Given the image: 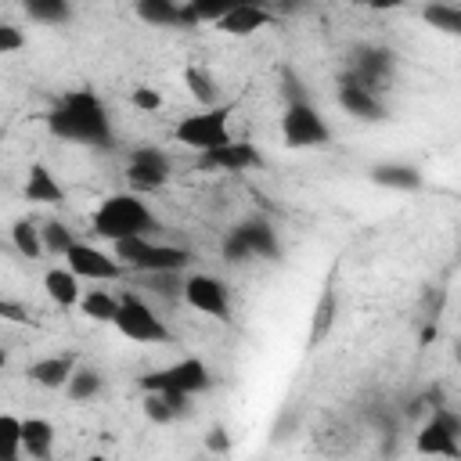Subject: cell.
Instances as JSON below:
<instances>
[{
	"instance_id": "cell-1",
	"label": "cell",
	"mask_w": 461,
	"mask_h": 461,
	"mask_svg": "<svg viewBox=\"0 0 461 461\" xmlns=\"http://www.w3.org/2000/svg\"><path fill=\"white\" fill-rule=\"evenodd\" d=\"M47 126H50V133H58L65 140H79V144H94V148H104L112 140L108 112L94 90L65 94L58 101V108L47 115Z\"/></svg>"
},
{
	"instance_id": "cell-2",
	"label": "cell",
	"mask_w": 461,
	"mask_h": 461,
	"mask_svg": "<svg viewBox=\"0 0 461 461\" xmlns=\"http://www.w3.org/2000/svg\"><path fill=\"white\" fill-rule=\"evenodd\" d=\"M94 230L119 245V241H130V238H151L158 230V220L151 212V205L133 194V191H122V194H108L97 212H94Z\"/></svg>"
},
{
	"instance_id": "cell-3",
	"label": "cell",
	"mask_w": 461,
	"mask_h": 461,
	"mask_svg": "<svg viewBox=\"0 0 461 461\" xmlns=\"http://www.w3.org/2000/svg\"><path fill=\"white\" fill-rule=\"evenodd\" d=\"M115 259L140 274H180L184 267H191L194 256L184 245H158L151 238H130L115 245Z\"/></svg>"
},
{
	"instance_id": "cell-4",
	"label": "cell",
	"mask_w": 461,
	"mask_h": 461,
	"mask_svg": "<svg viewBox=\"0 0 461 461\" xmlns=\"http://www.w3.org/2000/svg\"><path fill=\"white\" fill-rule=\"evenodd\" d=\"M173 137H176V144H184L198 155H209V151L230 144V108L220 104V108H202L198 115H184L173 126Z\"/></svg>"
},
{
	"instance_id": "cell-5",
	"label": "cell",
	"mask_w": 461,
	"mask_h": 461,
	"mask_svg": "<svg viewBox=\"0 0 461 461\" xmlns=\"http://www.w3.org/2000/svg\"><path fill=\"white\" fill-rule=\"evenodd\" d=\"M209 385H212V375H209L205 360H198V357H184V360L140 378L144 393H184V396H194V393H205Z\"/></svg>"
},
{
	"instance_id": "cell-6",
	"label": "cell",
	"mask_w": 461,
	"mask_h": 461,
	"mask_svg": "<svg viewBox=\"0 0 461 461\" xmlns=\"http://www.w3.org/2000/svg\"><path fill=\"white\" fill-rule=\"evenodd\" d=\"M281 137H285L288 148H324V144H331V130H328L324 115L310 101H299V104L285 108Z\"/></svg>"
},
{
	"instance_id": "cell-7",
	"label": "cell",
	"mask_w": 461,
	"mask_h": 461,
	"mask_svg": "<svg viewBox=\"0 0 461 461\" xmlns=\"http://www.w3.org/2000/svg\"><path fill=\"white\" fill-rule=\"evenodd\" d=\"M115 331L133 339V342H144V346L169 342V328L162 324V317L140 295H133V292L122 295V306H119V317H115Z\"/></svg>"
},
{
	"instance_id": "cell-8",
	"label": "cell",
	"mask_w": 461,
	"mask_h": 461,
	"mask_svg": "<svg viewBox=\"0 0 461 461\" xmlns=\"http://www.w3.org/2000/svg\"><path fill=\"white\" fill-rule=\"evenodd\" d=\"M414 450L421 457H461V418L447 407L432 411V418L414 436Z\"/></svg>"
},
{
	"instance_id": "cell-9",
	"label": "cell",
	"mask_w": 461,
	"mask_h": 461,
	"mask_svg": "<svg viewBox=\"0 0 461 461\" xmlns=\"http://www.w3.org/2000/svg\"><path fill=\"white\" fill-rule=\"evenodd\" d=\"M184 303L198 313H209V317L230 313V292L216 274H191L184 281Z\"/></svg>"
},
{
	"instance_id": "cell-10",
	"label": "cell",
	"mask_w": 461,
	"mask_h": 461,
	"mask_svg": "<svg viewBox=\"0 0 461 461\" xmlns=\"http://www.w3.org/2000/svg\"><path fill=\"white\" fill-rule=\"evenodd\" d=\"M65 263H68V270L83 281H119L122 277V263L115 259V256H108L104 249H97V245H86V241H76V249L65 256Z\"/></svg>"
},
{
	"instance_id": "cell-11",
	"label": "cell",
	"mask_w": 461,
	"mask_h": 461,
	"mask_svg": "<svg viewBox=\"0 0 461 461\" xmlns=\"http://www.w3.org/2000/svg\"><path fill=\"white\" fill-rule=\"evenodd\" d=\"M169 173H173V166L162 148H137L126 166V180L133 191H158L169 180Z\"/></svg>"
},
{
	"instance_id": "cell-12",
	"label": "cell",
	"mask_w": 461,
	"mask_h": 461,
	"mask_svg": "<svg viewBox=\"0 0 461 461\" xmlns=\"http://www.w3.org/2000/svg\"><path fill=\"white\" fill-rule=\"evenodd\" d=\"M393 65H396L393 61V50H385V47H360L357 50V61H353V72L346 79H353L364 90H382L385 79L393 76Z\"/></svg>"
},
{
	"instance_id": "cell-13",
	"label": "cell",
	"mask_w": 461,
	"mask_h": 461,
	"mask_svg": "<svg viewBox=\"0 0 461 461\" xmlns=\"http://www.w3.org/2000/svg\"><path fill=\"white\" fill-rule=\"evenodd\" d=\"M198 166H202V169L241 173V169H256V166H263V155H259L252 144H245V140H230V144H223V148H216V151L202 155V158H198Z\"/></svg>"
},
{
	"instance_id": "cell-14",
	"label": "cell",
	"mask_w": 461,
	"mask_h": 461,
	"mask_svg": "<svg viewBox=\"0 0 461 461\" xmlns=\"http://www.w3.org/2000/svg\"><path fill=\"white\" fill-rule=\"evenodd\" d=\"M76 371H79V367H76V357H72V353H58V357L32 360L25 375H29V382H36V385H43V389H65Z\"/></svg>"
},
{
	"instance_id": "cell-15",
	"label": "cell",
	"mask_w": 461,
	"mask_h": 461,
	"mask_svg": "<svg viewBox=\"0 0 461 461\" xmlns=\"http://www.w3.org/2000/svg\"><path fill=\"white\" fill-rule=\"evenodd\" d=\"M263 25H270V11L259 4H230V11L216 22V29L227 36H252Z\"/></svg>"
},
{
	"instance_id": "cell-16",
	"label": "cell",
	"mask_w": 461,
	"mask_h": 461,
	"mask_svg": "<svg viewBox=\"0 0 461 461\" xmlns=\"http://www.w3.org/2000/svg\"><path fill=\"white\" fill-rule=\"evenodd\" d=\"M339 104H342L349 115L367 119V122H371V119H385V104L378 101V94L357 86L353 79H342V83H339Z\"/></svg>"
},
{
	"instance_id": "cell-17",
	"label": "cell",
	"mask_w": 461,
	"mask_h": 461,
	"mask_svg": "<svg viewBox=\"0 0 461 461\" xmlns=\"http://www.w3.org/2000/svg\"><path fill=\"white\" fill-rule=\"evenodd\" d=\"M25 202H36V205H58L65 202V187L54 180V173L36 162L29 166V180H25Z\"/></svg>"
},
{
	"instance_id": "cell-18",
	"label": "cell",
	"mask_w": 461,
	"mask_h": 461,
	"mask_svg": "<svg viewBox=\"0 0 461 461\" xmlns=\"http://www.w3.org/2000/svg\"><path fill=\"white\" fill-rule=\"evenodd\" d=\"M22 450L36 461H47L54 450V425L47 418H22Z\"/></svg>"
},
{
	"instance_id": "cell-19",
	"label": "cell",
	"mask_w": 461,
	"mask_h": 461,
	"mask_svg": "<svg viewBox=\"0 0 461 461\" xmlns=\"http://www.w3.org/2000/svg\"><path fill=\"white\" fill-rule=\"evenodd\" d=\"M371 180L382 187H393V191H418L421 187V173L407 162H378V166H371Z\"/></svg>"
},
{
	"instance_id": "cell-20",
	"label": "cell",
	"mask_w": 461,
	"mask_h": 461,
	"mask_svg": "<svg viewBox=\"0 0 461 461\" xmlns=\"http://www.w3.org/2000/svg\"><path fill=\"white\" fill-rule=\"evenodd\" d=\"M43 288L47 295L58 303V306H79L83 292H79V277L68 270V267H50L43 274Z\"/></svg>"
},
{
	"instance_id": "cell-21",
	"label": "cell",
	"mask_w": 461,
	"mask_h": 461,
	"mask_svg": "<svg viewBox=\"0 0 461 461\" xmlns=\"http://www.w3.org/2000/svg\"><path fill=\"white\" fill-rule=\"evenodd\" d=\"M119 306H122V295H112V292H104V288H90V292L79 299V310H83V317H90V321H101V324H115V317H119Z\"/></svg>"
},
{
	"instance_id": "cell-22",
	"label": "cell",
	"mask_w": 461,
	"mask_h": 461,
	"mask_svg": "<svg viewBox=\"0 0 461 461\" xmlns=\"http://www.w3.org/2000/svg\"><path fill=\"white\" fill-rule=\"evenodd\" d=\"M335 313H339V295H335V288L328 285L324 292H321V299H317V306H313V321H310V346H317V342H324L328 339V331L335 328Z\"/></svg>"
},
{
	"instance_id": "cell-23",
	"label": "cell",
	"mask_w": 461,
	"mask_h": 461,
	"mask_svg": "<svg viewBox=\"0 0 461 461\" xmlns=\"http://www.w3.org/2000/svg\"><path fill=\"white\" fill-rule=\"evenodd\" d=\"M238 230L249 241L252 256H259V259H274L277 256V238H274V227L267 220H245V223H238Z\"/></svg>"
},
{
	"instance_id": "cell-24",
	"label": "cell",
	"mask_w": 461,
	"mask_h": 461,
	"mask_svg": "<svg viewBox=\"0 0 461 461\" xmlns=\"http://www.w3.org/2000/svg\"><path fill=\"white\" fill-rule=\"evenodd\" d=\"M184 83H187L191 97H194L202 108H220V90H216V79H212L205 68L191 65V68L184 72Z\"/></svg>"
},
{
	"instance_id": "cell-25",
	"label": "cell",
	"mask_w": 461,
	"mask_h": 461,
	"mask_svg": "<svg viewBox=\"0 0 461 461\" xmlns=\"http://www.w3.org/2000/svg\"><path fill=\"white\" fill-rule=\"evenodd\" d=\"M137 18H144L151 25H184V7L173 0H140Z\"/></svg>"
},
{
	"instance_id": "cell-26",
	"label": "cell",
	"mask_w": 461,
	"mask_h": 461,
	"mask_svg": "<svg viewBox=\"0 0 461 461\" xmlns=\"http://www.w3.org/2000/svg\"><path fill=\"white\" fill-rule=\"evenodd\" d=\"M421 18L447 36H461V7H454V4H429V7H421Z\"/></svg>"
},
{
	"instance_id": "cell-27",
	"label": "cell",
	"mask_w": 461,
	"mask_h": 461,
	"mask_svg": "<svg viewBox=\"0 0 461 461\" xmlns=\"http://www.w3.org/2000/svg\"><path fill=\"white\" fill-rule=\"evenodd\" d=\"M11 245H14L25 259H40V256H43V234H40V227H32L29 220H18V223L11 227Z\"/></svg>"
},
{
	"instance_id": "cell-28",
	"label": "cell",
	"mask_w": 461,
	"mask_h": 461,
	"mask_svg": "<svg viewBox=\"0 0 461 461\" xmlns=\"http://www.w3.org/2000/svg\"><path fill=\"white\" fill-rule=\"evenodd\" d=\"M25 11H29V18L47 22V25H65L72 18V7L65 0H29Z\"/></svg>"
},
{
	"instance_id": "cell-29",
	"label": "cell",
	"mask_w": 461,
	"mask_h": 461,
	"mask_svg": "<svg viewBox=\"0 0 461 461\" xmlns=\"http://www.w3.org/2000/svg\"><path fill=\"white\" fill-rule=\"evenodd\" d=\"M40 234H43V252H50V256H68V252L76 249L72 230H68L65 223H58V220L43 223V227H40Z\"/></svg>"
},
{
	"instance_id": "cell-30",
	"label": "cell",
	"mask_w": 461,
	"mask_h": 461,
	"mask_svg": "<svg viewBox=\"0 0 461 461\" xmlns=\"http://www.w3.org/2000/svg\"><path fill=\"white\" fill-rule=\"evenodd\" d=\"M65 393H68V400H76V403L94 400V396L101 393V375H97L94 367H79V371L72 375V382L65 385Z\"/></svg>"
},
{
	"instance_id": "cell-31",
	"label": "cell",
	"mask_w": 461,
	"mask_h": 461,
	"mask_svg": "<svg viewBox=\"0 0 461 461\" xmlns=\"http://www.w3.org/2000/svg\"><path fill=\"white\" fill-rule=\"evenodd\" d=\"M0 439H4V457L0 461H22V418L0 414Z\"/></svg>"
},
{
	"instance_id": "cell-32",
	"label": "cell",
	"mask_w": 461,
	"mask_h": 461,
	"mask_svg": "<svg viewBox=\"0 0 461 461\" xmlns=\"http://www.w3.org/2000/svg\"><path fill=\"white\" fill-rule=\"evenodd\" d=\"M144 285L162 295V299H184V281L180 274H144Z\"/></svg>"
},
{
	"instance_id": "cell-33",
	"label": "cell",
	"mask_w": 461,
	"mask_h": 461,
	"mask_svg": "<svg viewBox=\"0 0 461 461\" xmlns=\"http://www.w3.org/2000/svg\"><path fill=\"white\" fill-rule=\"evenodd\" d=\"M144 414H148V421H155V425L176 421V411L169 407V400H166L162 393H144Z\"/></svg>"
},
{
	"instance_id": "cell-34",
	"label": "cell",
	"mask_w": 461,
	"mask_h": 461,
	"mask_svg": "<svg viewBox=\"0 0 461 461\" xmlns=\"http://www.w3.org/2000/svg\"><path fill=\"white\" fill-rule=\"evenodd\" d=\"M223 259H227V263H245V259H252V249H249V241L241 238L238 227L223 238Z\"/></svg>"
},
{
	"instance_id": "cell-35",
	"label": "cell",
	"mask_w": 461,
	"mask_h": 461,
	"mask_svg": "<svg viewBox=\"0 0 461 461\" xmlns=\"http://www.w3.org/2000/svg\"><path fill=\"white\" fill-rule=\"evenodd\" d=\"M22 47H25V32L18 25H11V22H4L0 25V54H14Z\"/></svg>"
},
{
	"instance_id": "cell-36",
	"label": "cell",
	"mask_w": 461,
	"mask_h": 461,
	"mask_svg": "<svg viewBox=\"0 0 461 461\" xmlns=\"http://www.w3.org/2000/svg\"><path fill=\"white\" fill-rule=\"evenodd\" d=\"M130 101H133V108H140V112H158V108H162V94L151 90V86H137V90L130 94Z\"/></svg>"
},
{
	"instance_id": "cell-37",
	"label": "cell",
	"mask_w": 461,
	"mask_h": 461,
	"mask_svg": "<svg viewBox=\"0 0 461 461\" xmlns=\"http://www.w3.org/2000/svg\"><path fill=\"white\" fill-rule=\"evenodd\" d=\"M205 447H209L216 457H227V454H230V436H227V429H223V425H212V429L205 432Z\"/></svg>"
},
{
	"instance_id": "cell-38",
	"label": "cell",
	"mask_w": 461,
	"mask_h": 461,
	"mask_svg": "<svg viewBox=\"0 0 461 461\" xmlns=\"http://www.w3.org/2000/svg\"><path fill=\"white\" fill-rule=\"evenodd\" d=\"M0 317L4 321H29V310L18 306V303H11V299H0Z\"/></svg>"
},
{
	"instance_id": "cell-39",
	"label": "cell",
	"mask_w": 461,
	"mask_h": 461,
	"mask_svg": "<svg viewBox=\"0 0 461 461\" xmlns=\"http://www.w3.org/2000/svg\"><path fill=\"white\" fill-rule=\"evenodd\" d=\"M436 339V324H425V331H421V346H429Z\"/></svg>"
},
{
	"instance_id": "cell-40",
	"label": "cell",
	"mask_w": 461,
	"mask_h": 461,
	"mask_svg": "<svg viewBox=\"0 0 461 461\" xmlns=\"http://www.w3.org/2000/svg\"><path fill=\"white\" fill-rule=\"evenodd\" d=\"M86 461H112V457H104V454H90Z\"/></svg>"
},
{
	"instance_id": "cell-41",
	"label": "cell",
	"mask_w": 461,
	"mask_h": 461,
	"mask_svg": "<svg viewBox=\"0 0 461 461\" xmlns=\"http://www.w3.org/2000/svg\"><path fill=\"white\" fill-rule=\"evenodd\" d=\"M454 357H457V360H461V339H457V349H454Z\"/></svg>"
},
{
	"instance_id": "cell-42",
	"label": "cell",
	"mask_w": 461,
	"mask_h": 461,
	"mask_svg": "<svg viewBox=\"0 0 461 461\" xmlns=\"http://www.w3.org/2000/svg\"><path fill=\"white\" fill-rule=\"evenodd\" d=\"M212 461H223V457H212Z\"/></svg>"
}]
</instances>
